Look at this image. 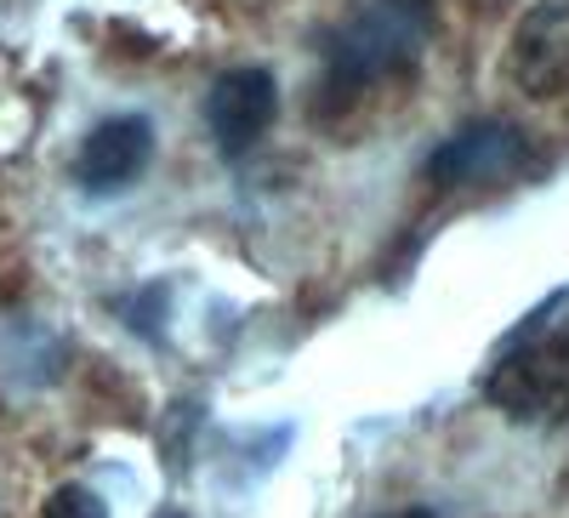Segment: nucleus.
I'll list each match as a JSON object with an SVG mask.
<instances>
[{
  "instance_id": "2",
  "label": "nucleus",
  "mask_w": 569,
  "mask_h": 518,
  "mask_svg": "<svg viewBox=\"0 0 569 518\" xmlns=\"http://www.w3.org/2000/svg\"><path fill=\"white\" fill-rule=\"evenodd\" d=\"M485 399L512 421H558L569 416V291L547 297L485 376Z\"/></svg>"
},
{
  "instance_id": "7",
  "label": "nucleus",
  "mask_w": 569,
  "mask_h": 518,
  "mask_svg": "<svg viewBox=\"0 0 569 518\" xmlns=\"http://www.w3.org/2000/svg\"><path fill=\"white\" fill-rule=\"evenodd\" d=\"M46 518H109V507L91 496V490H80V485H63L52 496V507H46Z\"/></svg>"
},
{
  "instance_id": "6",
  "label": "nucleus",
  "mask_w": 569,
  "mask_h": 518,
  "mask_svg": "<svg viewBox=\"0 0 569 518\" xmlns=\"http://www.w3.org/2000/svg\"><path fill=\"white\" fill-rule=\"evenodd\" d=\"M149 160H154V126L142 114H114L86 131V143L74 155V182L86 195H126L149 171Z\"/></svg>"
},
{
  "instance_id": "1",
  "label": "nucleus",
  "mask_w": 569,
  "mask_h": 518,
  "mask_svg": "<svg viewBox=\"0 0 569 518\" xmlns=\"http://www.w3.org/2000/svg\"><path fill=\"white\" fill-rule=\"evenodd\" d=\"M433 40V0H365L325 40V69L313 91L319 120H342L370 86L421 63Z\"/></svg>"
},
{
  "instance_id": "5",
  "label": "nucleus",
  "mask_w": 569,
  "mask_h": 518,
  "mask_svg": "<svg viewBox=\"0 0 569 518\" xmlns=\"http://www.w3.org/2000/svg\"><path fill=\"white\" fill-rule=\"evenodd\" d=\"M507 74L525 98H569V0H541L518 23Z\"/></svg>"
},
{
  "instance_id": "4",
  "label": "nucleus",
  "mask_w": 569,
  "mask_h": 518,
  "mask_svg": "<svg viewBox=\"0 0 569 518\" xmlns=\"http://www.w3.org/2000/svg\"><path fill=\"white\" fill-rule=\"evenodd\" d=\"M279 114V80L268 69H228L217 74V86L206 91V126H211V143L240 160L262 143V131Z\"/></svg>"
},
{
  "instance_id": "8",
  "label": "nucleus",
  "mask_w": 569,
  "mask_h": 518,
  "mask_svg": "<svg viewBox=\"0 0 569 518\" xmlns=\"http://www.w3.org/2000/svg\"><path fill=\"white\" fill-rule=\"evenodd\" d=\"M399 518H433V512H399Z\"/></svg>"
},
{
  "instance_id": "3",
  "label": "nucleus",
  "mask_w": 569,
  "mask_h": 518,
  "mask_svg": "<svg viewBox=\"0 0 569 518\" xmlns=\"http://www.w3.org/2000/svg\"><path fill=\"white\" fill-rule=\"evenodd\" d=\"M536 143L525 126L512 120H472V126H456L445 143L427 155V182L439 195H456V188H490V182H512L536 171Z\"/></svg>"
}]
</instances>
